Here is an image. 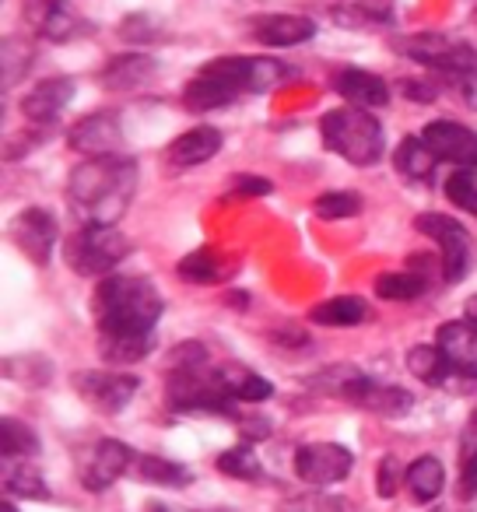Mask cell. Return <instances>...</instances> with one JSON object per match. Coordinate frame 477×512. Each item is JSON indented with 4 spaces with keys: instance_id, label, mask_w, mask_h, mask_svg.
Returning <instances> with one entry per match:
<instances>
[{
    "instance_id": "obj_1",
    "label": "cell",
    "mask_w": 477,
    "mask_h": 512,
    "mask_svg": "<svg viewBox=\"0 0 477 512\" xmlns=\"http://www.w3.org/2000/svg\"><path fill=\"white\" fill-rule=\"evenodd\" d=\"M162 295L148 278L109 274L92 295L99 355L109 365H137L155 348V327L162 320Z\"/></svg>"
},
{
    "instance_id": "obj_2",
    "label": "cell",
    "mask_w": 477,
    "mask_h": 512,
    "mask_svg": "<svg viewBox=\"0 0 477 512\" xmlns=\"http://www.w3.org/2000/svg\"><path fill=\"white\" fill-rule=\"evenodd\" d=\"M137 190V162L127 155L85 158L67 179V204L81 225H116Z\"/></svg>"
},
{
    "instance_id": "obj_3",
    "label": "cell",
    "mask_w": 477,
    "mask_h": 512,
    "mask_svg": "<svg viewBox=\"0 0 477 512\" xmlns=\"http://www.w3.org/2000/svg\"><path fill=\"white\" fill-rule=\"evenodd\" d=\"M165 400L176 414H235V400L221 390L218 365L207 362L200 341L179 344L169 355Z\"/></svg>"
},
{
    "instance_id": "obj_4",
    "label": "cell",
    "mask_w": 477,
    "mask_h": 512,
    "mask_svg": "<svg viewBox=\"0 0 477 512\" xmlns=\"http://www.w3.org/2000/svg\"><path fill=\"white\" fill-rule=\"evenodd\" d=\"M309 386L330 393V397H341L348 404L362 407V411L383 414V418H404L414 407V397L400 386L379 383L369 372H362L358 365H330L327 372L309 379Z\"/></svg>"
},
{
    "instance_id": "obj_5",
    "label": "cell",
    "mask_w": 477,
    "mask_h": 512,
    "mask_svg": "<svg viewBox=\"0 0 477 512\" xmlns=\"http://www.w3.org/2000/svg\"><path fill=\"white\" fill-rule=\"evenodd\" d=\"M320 137L334 155H341L344 162L358 165V169H369L383 158V123L369 109H327L320 120Z\"/></svg>"
},
{
    "instance_id": "obj_6",
    "label": "cell",
    "mask_w": 477,
    "mask_h": 512,
    "mask_svg": "<svg viewBox=\"0 0 477 512\" xmlns=\"http://www.w3.org/2000/svg\"><path fill=\"white\" fill-rule=\"evenodd\" d=\"M67 267L81 278H109L130 256V239L113 225H81L64 242Z\"/></svg>"
},
{
    "instance_id": "obj_7",
    "label": "cell",
    "mask_w": 477,
    "mask_h": 512,
    "mask_svg": "<svg viewBox=\"0 0 477 512\" xmlns=\"http://www.w3.org/2000/svg\"><path fill=\"white\" fill-rule=\"evenodd\" d=\"M390 46L400 57L439 71V78H449V74H477V50L467 39L449 36V32H414V36L393 39Z\"/></svg>"
},
{
    "instance_id": "obj_8",
    "label": "cell",
    "mask_w": 477,
    "mask_h": 512,
    "mask_svg": "<svg viewBox=\"0 0 477 512\" xmlns=\"http://www.w3.org/2000/svg\"><path fill=\"white\" fill-rule=\"evenodd\" d=\"M200 71L225 81L235 95H264L295 74L288 64L271 57H218V60H207Z\"/></svg>"
},
{
    "instance_id": "obj_9",
    "label": "cell",
    "mask_w": 477,
    "mask_h": 512,
    "mask_svg": "<svg viewBox=\"0 0 477 512\" xmlns=\"http://www.w3.org/2000/svg\"><path fill=\"white\" fill-rule=\"evenodd\" d=\"M414 228H418L421 235H428V239L439 246L442 278H446L449 285L463 281V274H467V267H470V235H467V228H463L456 218H449V214H435V211L418 214Z\"/></svg>"
},
{
    "instance_id": "obj_10",
    "label": "cell",
    "mask_w": 477,
    "mask_h": 512,
    "mask_svg": "<svg viewBox=\"0 0 477 512\" xmlns=\"http://www.w3.org/2000/svg\"><path fill=\"white\" fill-rule=\"evenodd\" d=\"M81 400L99 414H120L130 407V400L141 390V379L134 372H113V369H88L74 376Z\"/></svg>"
},
{
    "instance_id": "obj_11",
    "label": "cell",
    "mask_w": 477,
    "mask_h": 512,
    "mask_svg": "<svg viewBox=\"0 0 477 512\" xmlns=\"http://www.w3.org/2000/svg\"><path fill=\"white\" fill-rule=\"evenodd\" d=\"M355 467V453L341 442H306L295 453V474L313 488H330L344 481Z\"/></svg>"
},
{
    "instance_id": "obj_12",
    "label": "cell",
    "mask_w": 477,
    "mask_h": 512,
    "mask_svg": "<svg viewBox=\"0 0 477 512\" xmlns=\"http://www.w3.org/2000/svg\"><path fill=\"white\" fill-rule=\"evenodd\" d=\"M130 463H134V449L123 446L120 439H99L81 456V484L85 491H106L109 484L127 474Z\"/></svg>"
},
{
    "instance_id": "obj_13",
    "label": "cell",
    "mask_w": 477,
    "mask_h": 512,
    "mask_svg": "<svg viewBox=\"0 0 477 512\" xmlns=\"http://www.w3.org/2000/svg\"><path fill=\"white\" fill-rule=\"evenodd\" d=\"M421 137L439 162H449L456 169H477V134L470 127L456 120H432L421 130Z\"/></svg>"
},
{
    "instance_id": "obj_14",
    "label": "cell",
    "mask_w": 477,
    "mask_h": 512,
    "mask_svg": "<svg viewBox=\"0 0 477 512\" xmlns=\"http://www.w3.org/2000/svg\"><path fill=\"white\" fill-rule=\"evenodd\" d=\"M11 228H15V232H11V235H15V246L29 256L32 264H36V267L50 264L60 228H57V218H53L46 207H25Z\"/></svg>"
},
{
    "instance_id": "obj_15",
    "label": "cell",
    "mask_w": 477,
    "mask_h": 512,
    "mask_svg": "<svg viewBox=\"0 0 477 512\" xmlns=\"http://www.w3.org/2000/svg\"><path fill=\"white\" fill-rule=\"evenodd\" d=\"M22 15L29 29L50 43H71L81 36V18L74 15L71 0H22Z\"/></svg>"
},
{
    "instance_id": "obj_16",
    "label": "cell",
    "mask_w": 477,
    "mask_h": 512,
    "mask_svg": "<svg viewBox=\"0 0 477 512\" xmlns=\"http://www.w3.org/2000/svg\"><path fill=\"white\" fill-rule=\"evenodd\" d=\"M74 151H81L85 158H102V155H120L123 144V127L116 113H92L81 123H74V130L67 134Z\"/></svg>"
},
{
    "instance_id": "obj_17",
    "label": "cell",
    "mask_w": 477,
    "mask_h": 512,
    "mask_svg": "<svg viewBox=\"0 0 477 512\" xmlns=\"http://www.w3.org/2000/svg\"><path fill=\"white\" fill-rule=\"evenodd\" d=\"M246 29L260 46H271V50H288L316 36V22L306 15H253Z\"/></svg>"
},
{
    "instance_id": "obj_18",
    "label": "cell",
    "mask_w": 477,
    "mask_h": 512,
    "mask_svg": "<svg viewBox=\"0 0 477 512\" xmlns=\"http://www.w3.org/2000/svg\"><path fill=\"white\" fill-rule=\"evenodd\" d=\"M435 344L446 355L453 376L477 379V330L467 320H449L435 330Z\"/></svg>"
},
{
    "instance_id": "obj_19",
    "label": "cell",
    "mask_w": 477,
    "mask_h": 512,
    "mask_svg": "<svg viewBox=\"0 0 477 512\" xmlns=\"http://www.w3.org/2000/svg\"><path fill=\"white\" fill-rule=\"evenodd\" d=\"M74 95H78V81L74 78H46L22 99V113L36 127H46V123L60 120V113L71 106Z\"/></svg>"
},
{
    "instance_id": "obj_20",
    "label": "cell",
    "mask_w": 477,
    "mask_h": 512,
    "mask_svg": "<svg viewBox=\"0 0 477 512\" xmlns=\"http://www.w3.org/2000/svg\"><path fill=\"white\" fill-rule=\"evenodd\" d=\"M334 92L341 95L348 106L358 109H379L390 102V85L376 74L362 71V67H344L334 78Z\"/></svg>"
},
{
    "instance_id": "obj_21",
    "label": "cell",
    "mask_w": 477,
    "mask_h": 512,
    "mask_svg": "<svg viewBox=\"0 0 477 512\" xmlns=\"http://www.w3.org/2000/svg\"><path fill=\"white\" fill-rule=\"evenodd\" d=\"M221 151V130L218 127H193L186 134H179L176 141L169 144L165 158H169L172 169H193V165L211 162L214 155Z\"/></svg>"
},
{
    "instance_id": "obj_22",
    "label": "cell",
    "mask_w": 477,
    "mask_h": 512,
    "mask_svg": "<svg viewBox=\"0 0 477 512\" xmlns=\"http://www.w3.org/2000/svg\"><path fill=\"white\" fill-rule=\"evenodd\" d=\"M158 74V60L144 57V53H123L113 57L102 67V85L113 88V92H127V88H144Z\"/></svg>"
},
{
    "instance_id": "obj_23",
    "label": "cell",
    "mask_w": 477,
    "mask_h": 512,
    "mask_svg": "<svg viewBox=\"0 0 477 512\" xmlns=\"http://www.w3.org/2000/svg\"><path fill=\"white\" fill-rule=\"evenodd\" d=\"M218 379H221V390H225L235 404H264V400L274 397V383H267L264 376H257V372L246 369V365H235V362L218 365Z\"/></svg>"
},
{
    "instance_id": "obj_24",
    "label": "cell",
    "mask_w": 477,
    "mask_h": 512,
    "mask_svg": "<svg viewBox=\"0 0 477 512\" xmlns=\"http://www.w3.org/2000/svg\"><path fill=\"white\" fill-rule=\"evenodd\" d=\"M369 316V302L358 299V295H337V299H327L309 309V320L320 323V327H362V323H369Z\"/></svg>"
},
{
    "instance_id": "obj_25",
    "label": "cell",
    "mask_w": 477,
    "mask_h": 512,
    "mask_svg": "<svg viewBox=\"0 0 477 512\" xmlns=\"http://www.w3.org/2000/svg\"><path fill=\"white\" fill-rule=\"evenodd\" d=\"M235 99H239V95H235L225 81L211 78V74H204V71H197V78L186 81V88H183V106L190 109V113L225 109V106H232Z\"/></svg>"
},
{
    "instance_id": "obj_26",
    "label": "cell",
    "mask_w": 477,
    "mask_h": 512,
    "mask_svg": "<svg viewBox=\"0 0 477 512\" xmlns=\"http://www.w3.org/2000/svg\"><path fill=\"white\" fill-rule=\"evenodd\" d=\"M404 484H407V491H411L414 502H421V505L435 502V498L442 495V488H446V470H442L439 456H428V453L418 456V460L407 467Z\"/></svg>"
},
{
    "instance_id": "obj_27",
    "label": "cell",
    "mask_w": 477,
    "mask_h": 512,
    "mask_svg": "<svg viewBox=\"0 0 477 512\" xmlns=\"http://www.w3.org/2000/svg\"><path fill=\"white\" fill-rule=\"evenodd\" d=\"M4 491L18 498H32V502H46L50 498L46 474L32 460H4Z\"/></svg>"
},
{
    "instance_id": "obj_28",
    "label": "cell",
    "mask_w": 477,
    "mask_h": 512,
    "mask_svg": "<svg viewBox=\"0 0 477 512\" xmlns=\"http://www.w3.org/2000/svg\"><path fill=\"white\" fill-rule=\"evenodd\" d=\"M435 162H439V158H435V151L425 144V137H404V141L397 144V151H393V169L404 179H411V183H425L435 172Z\"/></svg>"
},
{
    "instance_id": "obj_29",
    "label": "cell",
    "mask_w": 477,
    "mask_h": 512,
    "mask_svg": "<svg viewBox=\"0 0 477 512\" xmlns=\"http://www.w3.org/2000/svg\"><path fill=\"white\" fill-rule=\"evenodd\" d=\"M407 372L414 379H421L425 386H446V379L453 376L439 344H418V348L407 351Z\"/></svg>"
},
{
    "instance_id": "obj_30",
    "label": "cell",
    "mask_w": 477,
    "mask_h": 512,
    "mask_svg": "<svg viewBox=\"0 0 477 512\" xmlns=\"http://www.w3.org/2000/svg\"><path fill=\"white\" fill-rule=\"evenodd\" d=\"M137 474H141L144 484H158V488H190L193 484V470H186L183 463L165 460V456H141Z\"/></svg>"
},
{
    "instance_id": "obj_31",
    "label": "cell",
    "mask_w": 477,
    "mask_h": 512,
    "mask_svg": "<svg viewBox=\"0 0 477 512\" xmlns=\"http://www.w3.org/2000/svg\"><path fill=\"white\" fill-rule=\"evenodd\" d=\"M428 292V278L418 271H393L376 278V295L386 302H411Z\"/></svg>"
},
{
    "instance_id": "obj_32",
    "label": "cell",
    "mask_w": 477,
    "mask_h": 512,
    "mask_svg": "<svg viewBox=\"0 0 477 512\" xmlns=\"http://www.w3.org/2000/svg\"><path fill=\"white\" fill-rule=\"evenodd\" d=\"M0 453H4V460H32L39 453V435L25 421L4 418V425H0Z\"/></svg>"
},
{
    "instance_id": "obj_33",
    "label": "cell",
    "mask_w": 477,
    "mask_h": 512,
    "mask_svg": "<svg viewBox=\"0 0 477 512\" xmlns=\"http://www.w3.org/2000/svg\"><path fill=\"white\" fill-rule=\"evenodd\" d=\"M330 18H334L337 25H344V29H379V25H390V8L386 4H365V0H351V4H337L334 11H330Z\"/></svg>"
},
{
    "instance_id": "obj_34",
    "label": "cell",
    "mask_w": 477,
    "mask_h": 512,
    "mask_svg": "<svg viewBox=\"0 0 477 512\" xmlns=\"http://www.w3.org/2000/svg\"><path fill=\"white\" fill-rule=\"evenodd\" d=\"M176 274L190 285H214V281L228 278V267H221V260L211 249H197V253L183 256L176 264Z\"/></svg>"
},
{
    "instance_id": "obj_35",
    "label": "cell",
    "mask_w": 477,
    "mask_h": 512,
    "mask_svg": "<svg viewBox=\"0 0 477 512\" xmlns=\"http://www.w3.org/2000/svg\"><path fill=\"white\" fill-rule=\"evenodd\" d=\"M218 470L228 477H235V481H264V463H260V456L253 453V446H232L225 449V453L218 456Z\"/></svg>"
},
{
    "instance_id": "obj_36",
    "label": "cell",
    "mask_w": 477,
    "mask_h": 512,
    "mask_svg": "<svg viewBox=\"0 0 477 512\" xmlns=\"http://www.w3.org/2000/svg\"><path fill=\"white\" fill-rule=\"evenodd\" d=\"M32 60H36V50H32L29 39H22V36L4 39V92H11V88L29 74Z\"/></svg>"
},
{
    "instance_id": "obj_37",
    "label": "cell",
    "mask_w": 477,
    "mask_h": 512,
    "mask_svg": "<svg viewBox=\"0 0 477 512\" xmlns=\"http://www.w3.org/2000/svg\"><path fill=\"white\" fill-rule=\"evenodd\" d=\"M313 214L320 221H341V218H355L362 214V197L348 190H334V193H320L313 200Z\"/></svg>"
},
{
    "instance_id": "obj_38",
    "label": "cell",
    "mask_w": 477,
    "mask_h": 512,
    "mask_svg": "<svg viewBox=\"0 0 477 512\" xmlns=\"http://www.w3.org/2000/svg\"><path fill=\"white\" fill-rule=\"evenodd\" d=\"M442 190H446V200L477 218V169H456Z\"/></svg>"
},
{
    "instance_id": "obj_39",
    "label": "cell",
    "mask_w": 477,
    "mask_h": 512,
    "mask_svg": "<svg viewBox=\"0 0 477 512\" xmlns=\"http://www.w3.org/2000/svg\"><path fill=\"white\" fill-rule=\"evenodd\" d=\"M344 509H348V502H344V498L320 495V491H313V495L288 498V502L281 505V512H344Z\"/></svg>"
},
{
    "instance_id": "obj_40",
    "label": "cell",
    "mask_w": 477,
    "mask_h": 512,
    "mask_svg": "<svg viewBox=\"0 0 477 512\" xmlns=\"http://www.w3.org/2000/svg\"><path fill=\"white\" fill-rule=\"evenodd\" d=\"M460 495L474 498L477 495V439H463L460 453Z\"/></svg>"
},
{
    "instance_id": "obj_41",
    "label": "cell",
    "mask_w": 477,
    "mask_h": 512,
    "mask_svg": "<svg viewBox=\"0 0 477 512\" xmlns=\"http://www.w3.org/2000/svg\"><path fill=\"white\" fill-rule=\"evenodd\" d=\"M267 193H274V183L264 176H253V172H243V176H235L232 186H228V197L225 200H235V197H267Z\"/></svg>"
},
{
    "instance_id": "obj_42",
    "label": "cell",
    "mask_w": 477,
    "mask_h": 512,
    "mask_svg": "<svg viewBox=\"0 0 477 512\" xmlns=\"http://www.w3.org/2000/svg\"><path fill=\"white\" fill-rule=\"evenodd\" d=\"M407 470H400V463L393 460V456H383L376 467V495L379 498H393L400 488V481H404Z\"/></svg>"
},
{
    "instance_id": "obj_43",
    "label": "cell",
    "mask_w": 477,
    "mask_h": 512,
    "mask_svg": "<svg viewBox=\"0 0 477 512\" xmlns=\"http://www.w3.org/2000/svg\"><path fill=\"white\" fill-rule=\"evenodd\" d=\"M442 81H446V88H453L456 99L467 102V109L477 113V74H449Z\"/></svg>"
},
{
    "instance_id": "obj_44",
    "label": "cell",
    "mask_w": 477,
    "mask_h": 512,
    "mask_svg": "<svg viewBox=\"0 0 477 512\" xmlns=\"http://www.w3.org/2000/svg\"><path fill=\"white\" fill-rule=\"evenodd\" d=\"M155 25L148 22V18H141V15H134V18H127V22H120V39H130V43H155Z\"/></svg>"
},
{
    "instance_id": "obj_45",
    "label": "cell",
    "mask_w": 477,
    "mask_h": 512,
    "mask_svg": "<svg viewBox=\"0 0 477 512\" xmlns=\"http://www.w3.org/2000/svg\"><path fill=\"white\" fill-rule=\"evenodd\" d=\"M400 88H404V95H407V99H414V102H435V99H439V81L404 78V81H400Z\"/></svg>"
},
{
    "instance_id": "obj_46",
    "label": "cell",
    "mask_w": 477,
    "mask_h": 512,
    "mask_svg": "<svg viewBox=\"0 0 477 512\" xmlns=\"http://www.w3.org/2000/svg\"><path fill=\"white\" fill-rule=\"evenodd\" d=\"M239 432H243L246 439H267V435H271V421H264V418H239Z\"/></svg>"
},
{
    "instance_id": "obj_47",
    "label": "cell",
    "mask_w": 477,
    "mask_h": 512,
    "mask_svg": "<svg viewBox=\"0 0 477 512\" xmlns=\"http://www.w3.org/2000/svg\"><path fill=\"white\" fill-rule=\"evenodd\" d=\"M463 320H467L470 327L477 330V295H470V299L463 302Z\"/></svg>"
},
{
    "instance_id": "obj_48",
    "label": "cell",
    "mask_w": 477,
    "mask_h": 512,
    "mask_svg": "<svg viewBox=\"0 0 477 512\" xmlns=\"http://www.w3.org/2000/svg\"><path fill=\"white\" fill-rule=\"evenodd\" d=\"M228 302H232V306H239V309H243L250 299H246V292H243V295H239V292H232V295H228Z\"/></svg>"
},
{
    "instance_id": "obj_49",
    "label": "cell",
    "mask_w": 477,
    "mask_h": 512,
    "mask_svg": "<svg viewBox=\"0 0 477 512\" xmlns=\"http://www.w3.org/2000/svg\"><path fill=\"white\" fill-rule=\"evenodd\" d=\"M463 439H477V411H474V418H470V425H467V435Z\"/></svg>"
},
{
    "instance_id": "obj_50",
    "label": "cell",
    "mask_w": 477,
    "mask_h": 512,
    "mask_svg": "<svg viewBox=\"0 0 477 512\" xmlns=\"http://www.w3.org/2000/svg\"><path fill=\"white\" fill-rule=\"evenodd\" d=\"M148 512H169V505H158V502H151V505H148Z\"/></svg>"
},
{
    "instance_id": "obj_51",
    "label": "cell",
    "mask_w": 477,
    "mask_h": 512,
    "mask_svg": "<svg viewBox=\"0 0 477 512\" xmlns=\"http://www.w3.org/2000/svg\"><path fill=\"white\" fill-rule=\"evenodd\" d=\"M0 512H18V509H15V502H4L0 505Z\"/></svg>"
},
{
    "instance_id": "obj_52",
    "label": "cell",
    "mask_w": 477,
    "mask_h": 512,
    "mask_svg": "<svg viewBox=\"0 0 477 512\" xmlns=\"http://www.w3.org/2000/svg\"><path fill=\"white\" fill-rule=\"evenodd\" d=\"M211 512H235V509H211Z\"/></svg>"
},
{
    "instance_id": "obj_53",
    "label": "cell",
    "mask_w": 477,
    "mask_h": 512,
    "mask_svg": "<svg viewBox=\"0 0 477 512\" xmlns=\"http://www.w3.org/2000/svg\"><path fill=\"white\" fill-rule=\"evenodd\" d=\"M435 512H446V509H435Z\"/></svg>"
}]
</instances>
